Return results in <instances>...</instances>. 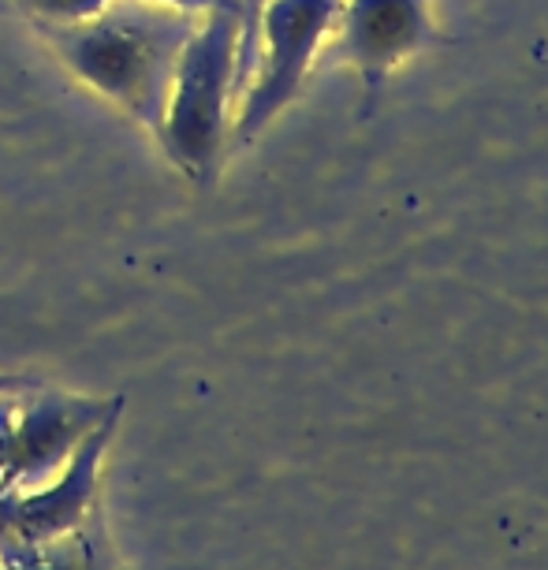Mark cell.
Instances as JSON below:
<instances>
[{
    "instance_id": "8992f818",
    "label": "cell",
    "mask_w": 548,
    "mask_h": 570,
    "mask_svg": "<svg viewBox=\"0 0 548 570\" xmlns=\"http://www.w3.org/2000/svg\"><path fill=\"white\" fill-rule=\"evenodd\" d=\"M35 27H75L101 12L109 0H16Z\"/></svg>"
},
{
    "instance_id": "5b68a950",
    "label": "cell",
    "mask_w": 548,
    "mask_h": 570,
    "mask_svg": "<svg viewBox=\"0 0 548 570\" xmlns=\"http://www.w3.org/2000/svg\"><path fill=\"white\" fill-rule=\"evenodd\" d=\"M268 0H243V23H239V46H235V71H232V101H243L251 90L257 71V27Z\"/></svg>"
},
{
    "instance_id": "3957f363",
    "label": "cell",
    "mask_w": 548,
    "mask_h": 570,
    "mask_svg": "<svg viewBox=\"0 0 548 570\" xmlns=\"http://www.w3.org/2000/svg\"><path fill=\"white\" fill-rule=\"evenodd\" d=\"M340 8L343 0H268L257 27V71L235 120V146L254 142L257 131L287 109L314 68L321 41L336 27Z\"/></svg>"
},
{
    "instance_id": "277c9868",
    "label": "cell",
    "mask_w": 548,
    "mask_h": 570,
    "mask_svg": "<svg viewBox=\"0 0 548 570\" xmlns=\"http://www.w3.org/2000/svg\"><path fill=\"white\" fill-rule=\"evenodd\" d=\"M336 27V41L321 52L317 63L359 68L365 86L362 116L373 112L392 68H400L414 52L444 41L437 35L433 19H429V0H343Z\"/></svg>"
},
{
    "instance_id": "6da1fadb",
    "label": "cell",
    "mask_w": 548,
    "mask_h": 570,
    "mask_svg": "<svg viewBox=\"0 0 548 570\" xmlns=\"http://www.w3.org/2000/svg\"><path fill=\"white\" fill-rule=\"evenodd\" d=\"M202 16L154 0H109L75 27H38L57 57L138 124L160 135L176 82V63Z\"/></svg>"
},
{
    "instance_id": "7a4b0ae2",
    "label": "cell",
    "mask_w": 548,
    "mask_h": 570,
    "mask_svg": "<svg viewBox=\"0 0 548 570\" xmlns=\"http://www.w3.org/2000/svg\"><path fill=\"white\" fill-rule=\"evenodd\" d=\"M239 8L202 16L195 38L187 41L176 63V82L160 127V146L168 160L187 171L202 190H209L221 176L224 157V116L232 101L235 46H239Z\"/></svg>"
},
{
    "instance_id": "52a82bcc",
    "label": "cell",
    "mask_w": 548,
    "mask_h": 570,
    "mask_svg": "<svg viewBox=\"0 0 548 570\" xmlns=\"http://www.w3.org/2000/svg\"><path fill=\"white\" fill-rule=\"evenodd\" d=\"M154 4L179 8V12H190V16H209V12H221V8H239L243 12V0H154Z\"/></svg>"
}]
</instances>
